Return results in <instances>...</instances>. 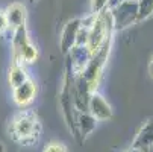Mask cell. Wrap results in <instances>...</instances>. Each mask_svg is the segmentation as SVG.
Listing matches in <instances>:
<instances>
[{"instance_id":"obj_5","label":"cell","mask_w":153,"mask_h":152,"mask_svg":"<svg viewBox=\"0 0 153 152\" xmlns=\"http://www.w3.org/2000/svg\"><path fill=\"white\" fill-rule=\"evenodd\" d=\"M36 94V84L29 78L23 84L17 85L14 88V102L20 106H26L29 105Z\"/></svg>"},{"instance_id":"obj_7","label":"cell","mask_w":153,"mask_h":152,"mask_svg":"<svg viewBox=\"0 0 153 152\" xmlns=\"http://www.w3.org/2000/svg\"><path fill=\"white\" fill-rule=\"evenodd\" d=\"M88 106L91 110V114L94 116V119H109L112 116V110L108 105V102L97 93H91L90 100H88Z\"/></svg>"},{"instance_id":"obj_9","label":"cell","mask_w":153,"mask_h":152,"mask_svg":"<svg viewBox=\"0 0 153 152\" xmlns=\"http://www.w3.org/2000/svg\"><path fill=\"white\" fill-rule=\"evenodd\" d=\"M153 14V0H140L138 2V18L137 21H143Z\"/></svg>"},{"instance_id":"obj_6","label":"cell","mask_w":153,"mask_h":152,"mask_svg":"<svg viewBox=\"0 0 153 152\" xmlns=\"http://www.w3.org/2000/svg\"><path fill=\"white\" fill-rule=\"evenodd\" d=\"M6 20H8V28L15 31L17 28L26 25V8L21 3H12L5 11Z\"/></svg>"},{"instance_id":"obj_13","label":"cell","mask_w":153,"mask_h":152,"mask_svg":"<svg viewBox=\"0 0 153 152\" xmlns=\"http://www.w3.org/2000/svg\"><path fill=\"white\" fill-rule=\"evenodd\" d=\"M8 29V20L3 11H0V34H3Z\"/></svg>"},{"instance_id":"obj_11","label":"cell","mask_w":153,"mask_h":152,"mask_svg":"<svg viewBox=\"0 0 153 152\" xmlns=\"http://www.w3.org/2000/svg\"><path fill=\"white\" fill-rule=\"evenodd\" d=\"M109 0H91V11L93 14H99L100 11L106 9Z\"/></svg>"},{"instance_id":"obj_16","label":"cell","mask_w":153,"mask_h":152,"mask_svg":"<svg viewBox=\"0 0 153 152\" xmlns=\"http://www.w3.org/2000/svg\"><path fill=\"white\" fill-rule=\"evenodd\" d=\"M29 2H32V3H33V2H36V0H29Z\"/></svg>"},{"instance_id":"obj_10","label":"cell","mask_w":153,"mask_h":152,"mask_svg":"<svg viewBox=\"0 0 153 152\" xmlns=\"http://www.w3.org/2000/svg\"><path fill=\"white\" fill-rule=\"evenodd\" d=\"M80 126H82V136L83 134H88L91 129L94 128V119L93 117H90L88 114H83V116H80L79 117V122H77Z\"/></svg>"},{"instance_id":"obj_15","label":"cell","mask_w":153,"mask_h":152,"mask_svg":"<svg viewBox=\"0 0 153 152\" xmlns=\"http://www.w3.org/2000/svg\"><path fill=\"white\" fill-rule=\"evenodd\" d=\"M0 152H5V148H3V145L0 143Z\"/></svg>"},{"instance_id":"obj_3","label":"cell","mask_w":153,"mask_h":152,"mask_svg":"<svg viewBox=\"0 0 153 152\" xmlns=\"http://www.w3.org/2000/svg\"><path fill=\"white\" fill-rule=\"evenodd\" d=\"M111 17H112L114 29H124L130 26L138 18V2L124 0V2L118 3L114 8V11L111 12Z\"/></svg>"},{"instance_id":"obj_4","label":"cell","mask_w":153,"mask_h":152,"mask_svg":"<svg viewBox=\"0 0 153 152\" xmlns=\"http://www.w3.org/2000/svg\"><path fill=\"white\" fill-rule=\"evenodd\" d=\"M80 26H82L80 18H73L65 25V28L62 31V37H61V49L64 53H68L71 50V47H74Z\"/></svg>"},{"instance_id":"obj_2","label":"cell","mask_w":153,"mask_h":152,"mask_svg":"<svg viewBox=\"0 0 153 152\" xmlns=\"http://www.w3.org/2000/svg\"><path fill=\"white\" fill-rule=\"evenodd\" d=\"M36 58H38V50L29 38L26 25L17 28L12 37V59L21 64H30L36 61Z\"/></svg>"},{"instance_id":"obj_8","label":"cell","mask_w":153,"mask_h":152,"mask_svg":"<svg viewBox=\"0 0 153 152\" xmlns=\"http://www.w3.org/2000/svg\"><path fill=\"white\" fill-rule=\"evenodd\" d=\"M27 79H29V76L26 73L25 64H21V62L12 59V66L9 69V84H11V87H12V88H15L17 85L23 84Z\"/></svg>"},{"instance_id":"obj_1","label":"cell","mask_w":153,"mask_h":152,"mask_svg":"<svg viewBox=\"0 0 153 152\" xmlns=\"http://www.w3.org/2000/svg\"><path fill=\"white\" fill-rule=\"evenodd\" d=\"M9 136L21 146L35 145L41 137V122L35 111L21 110L9 122Z\"/></svg>"},{"instance_id":"obj_14","label":"cell","mask_w":153,"mask_h":152,"mask_svg":"<svg viewBox=\"0 0 153 152\" xmlns=\"http://www.w3.org/2000/svg\"><path fill=\"white\" fill-rule=\"evenodd\" d=\"M149 75L153 78V55H152V58L149 61Z\"/></svg>"},{"instance_id":"obj_12","label":"cell","mask_w":153,"mask_h":152,"mask_svg":"<svg viewBox=\"0 0 153 152\" xmlns=\"http://www.w3.org/2000/svg\"><path fill=\"white\" fill-rule=\"evenodd\" d=\"M44 152H67V148L62 143H58V142H53V143H49L44 149Z\"/></svg>"}]
</instances>
